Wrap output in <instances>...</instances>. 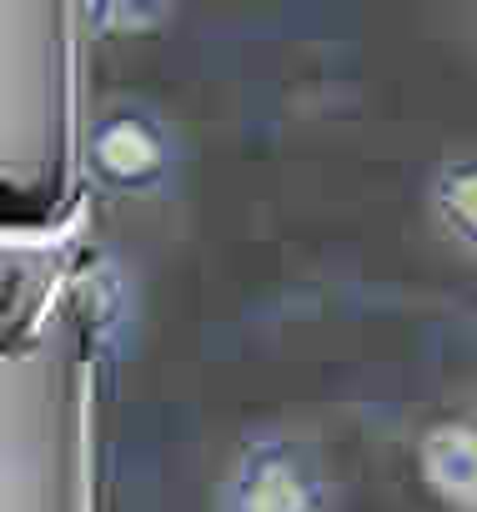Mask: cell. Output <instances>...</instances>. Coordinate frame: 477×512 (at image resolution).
Instances as JSON below:
<instances>
[{
  "mask_svg": "<svg viewBox=\"0 0 477 512\" xmlns=\"http://www.w3.org/2000/svg\"><path fill=\"white\" fill-rule=\"evenodd\" d=\"M417 472L447 507L477 512V422H432L417 437Z\"/></svg>",
  "mask_w": 477,
  "mask_h": 512,
  "instance_id": "4",
  "label": "cell"
},
{
  "mask_svg": "<svg viewBox=\"0 0 477 512\" xmlns=\"http://www.w3.org/2000/svg\"><path fill=\"white\" fill-rule=\"evenodd\" d=\"M211 502L226 512H317L337 507V477L312 432L262 422L236 437Z\"/></svg>",
  "mask_w": 477,
  "mask_h": 512,
  "instance_id": "1",
  "label": "cell"
},
{
  "mask_svg": "<svg viewBox=\"0 0 477 512\" xmlns=\"http://www.w3.org/2000/svg\"><path fill=\"white\" fill-rule=\"evenodd\" d=\"M76 307L86 312V327H91V342L101 352H131L136 342V287H131V272L116 262V256H96V262L81 272V287H76Z\"/></svg>",
  "mask_w": 477,
  "mask_h": 512,
  "instance_id": "5",
  "label": "cell"
},
{
  "mask_svg": "<svg viewBox=\"0 0 477 512\" xmlns=\"http://www.w3.org/2000/svg\"><path fill=\"white\" fill-rule=\"evenodd\" d=\"M186 0H86V21L101 36H136L166 26Z\"/></svg>",
  "mask_w": 477,
  "mask_h": 512,
  "instance_id": "6",
  "label": "cell"
},
{
  "mask_svg": "<svg viewBox=\"0 0 477 512\" xmlns=\"http://www.w3.org/2000/svg\"><path fill=\"white\" fill-rule=\"evenodd\" d=\"M86 171L111 201H171L186 181V141L151 101H106L86 131Z\"/></svg>",
  "mask_w": 477,
  "mask_h": 512,
  "instance_id": "2",
  "label": "cell"
},
{
  "mask_svg": "<svg viewBox=\"0 0 477 512\" xmlns=\"http://www.w3.org/2000/svg\"><path fill=\"white\" fill-rule=\"evenodd\" d=\"M422 206H427L432 231L462 262L477 267V146H462V151H447L432 161Z\"/></svg>",
  "mask_w": 477,
  "mask_h": 512,
  "instance_id": "3",
  "label": "cell"
}]
</instances>
